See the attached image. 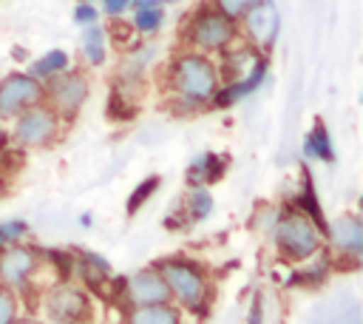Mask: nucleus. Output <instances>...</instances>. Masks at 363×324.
<instances>
[{
	"label": "nucleus",
	"instance_id": "nucleus-6",
	"mask_svg": "<svg viewBox=\"0 0 363 324\" xmlns=\"http://www.w3.org/2000/svg\"><path fill=\"white\" fill-rule=\"evenodd\" d=\"M230 40H233V20H227L216 9H201L193 17V23H190L193 45H199L204 51H216V48H224Z\"/></svg>",
	"mask_w": 363,
	"mask_h": 324
},
{
	"label": "nucleus",
	"instance_id": "nucleus-17",
	"mask_svg": "<svg viewBox=\"0 0 363 324\" xmlns=\"http://www.w3.org/2000/svg\"><path fill=\"white\" fill-rule=\"evenodd\" d=\"M82 51H85V60L91 65H102L105 63V34L99 26H88L85 34H82Z\"/></svg>",
	"mask_w": 363,
	"mask_h": 324
},
{
	"label": "nucleus",
	"instance_id": "nucleus-11",
	"mask_svg": "<svg viewBox=\"0 0 363 324\" xmlns=\"http://www.w3.org/2000/svg\"><path fill=\"white\" fill-rule=\"evenodd\" d=\"M37 270V253L31 247H9L0 253V281L3 287H23Z\"/></svg>",
	"mask_w": 363,
	"mask_h": 324
},
{
	"label": "nucleus",
	"instance_id": "nucleus-26",
	"mask_svg": "<svg viewBox=\"0 0 363 324\" xmlns=\"http://www.w3.org/2000/svg\"><path fill=\"white\" fill-rule=\"evenodd\" d=\"M247 324H261V296L252 298V310L247 315Z\"/></svg>",
	"mask_w": 363,
	"mask_h": 324
},
{
	"label": "nucleus",
	"instance_id": "nucleus-23",
	"mask_svg": "<svg viewBox=\"0 0 363 324\" xmlns=\"http://www.w3.org/2000/svg\"><path fill=\"white\" fill-rule=\"evenodd\" d=\"M26 230H28V225H26V222H20V219H14V222H3V225H0V247H6V244H11V242H17Z\"/></svg>",
	"mask_w": 363,
	"mask_h": 324
},
{
	"label": "nucleus",
	"instance_id": "nucleus-22",
	"mask_svg": "<svg viewBox=\"0 0 363 324\" xmlns=\"http://www.w3.org/2000/svg\"><path fill=\"white\" fill-rule=\"evenodd\" d=\"M11 321H17V298L11 287L0 284V324H11Z\"/></svg>",
	"mask_w": 363,
	"mask_h": 324
},
{
	"label": "nucleus",
	"instance_id": "nucleus-8",
	"mask_svg": "<svg viewBox=\"0 0 363 324\" xmlns=\"http://www.w3.org/2000/svg\"><path fill=\"white\" fill-rule=\"evenodd\" d=\"M122 290L133 307H156V304L170 301V290H167V284L156 267H145V270L133 273Z\"/></svg>",
	"mask_w": 363,
	"mask_h": 324
},
{
	"label": "nucleus",
	"instance_id": "nucleus-32",
	"mask_svg": "<svg viewBox=\"0 0 363 324\" xmlns=\"http://www.w3.org/2000/svg\"><path fill=\"white\" fill-rule=\"evenodd\" d=\"M128 3H130V0H128Z\"/></svg>",
	"mask_w": 363,
	"mask_h": 324
},
{
	"label": "nucleus",
	"instance_id": "nucleus-2",
	"mask_svg": "<svg viewBox=\"0 0 363 324\" xmlns=\"http://www.w3.org/2000/svg\"><path fill=\"white\" fill-rule=\"evenodd\" d=\"M173 88L187 102H207L218 91V71L204 54H184L173 65Z\"/></svg>",
	"mask_w": 363,
	"mask_h": 324
},
{
	"label": "nucleus",
	"instance_id": "nucleus-4",
	"mask_svg": "<svg viewBox=\"0 0 363 324\" xmlns=\"http://www.w3.org/2000/svg\"><path fill=\"white\" fill-rule=\"evenodd\" d=\"M43 97V82H37L31 74H9L0 82V119L20 117L23 111L40 105Z\"/></svg>",
	"mask_w": 363,
	"mask_h": 324
},
{
	"label": "nucleus",
	"instance_id": "nucleus-24",
	"mask_svg": "<svg viewBox=\"0 0 363 324\" xmlns=\"http://www.w3.org/2000/svg\"><path fill=\"white\" fill-rule=\"evenodd\" d=\"M326 276V264H315V267H309V270H303V273H295L292 279H289V284H318L320 279Z\"/></svg>",
	"mask_w": 363,
	"mask_h": 324
},
{
	"label": "nucleus",
	"instance_id": "nucleus-14",
	"mask_svg": "<svg viewBox=\"0 0 363 324\" xmlns=\"http://www.w3.org/2000/svg\"><path fill=\"white\" fill-rule=\"evenodd\" d=\"M62 71H68V54L65 51H60V48H54V51H48V54H43L37 63H34V68H31V77L40 82V80H54V77H60Z\"/></svg>",
	"mask_w": 363,
	"mask_h": 324
},
{
	"label": "nucleus",
	"instance_id": "nucleus-7",
	"mask_svg": "<svg viewBox=\"0 0 363 324\" xmlns=\"http://www.w3.org/2000/svg\"><path fill=\"white\" fill-rule=\"evenodd\" d=\"M57 134V114L51 108H43V105H34L28 111H23L17 117V125H14V139L20 145H28V148H37V145H45L51 142Z\"/></svg>",
	"mask_w": 363,
	"mask_h": 324
},
{
	"label": "nucleus",
	"instance_id": "nucleus-3",
	"mask_svg": "<svg viewBox=\"0 0 363 324\" xmlns=\"http://www.w3.org/2000/svg\"><path fill=\"white\" fill-rule=\"evenodd\" d=\"M275 242L281 247V253L292 261H303L309 256H315L320 250V236H318V227L301 213V210H292L286 216L278 219L275 225Z\"/></svg>",
	"mask_w": 363,
	"mask_h": 324
},
{
	"label": "nucleus",
	"instance_id": "nucleus-29",
	"mask_svg": "<svg viewBox=\"0 0 363 324\" xmlns=\"http://www.w3.org/2000/svg\"><path fill=\"white\" fill-rule=\"evenodd\" d=\"M79 222H82V227H91V222H94V219H91L88 213H82V219H79Z\"/></svg>",
	"mask_w": 363,
	"mask_h": 324
},
{
	"label": "nucleus",
	"instance_id": "nucleus-27",
	"mask_svg": "<svg viewBox=\"0 0 363 324\" xmlns=\"http://www.w3.org/2000/svg\"><path fill=\"white\" fill-rule=\"evenodd\" d=\"M125 6H130V3H128V0H105V11H108V14H122Z\"/></svg>",
	"mask_w": 363,
	"mask_h": 324
},
{
	"label": "nucleus",
	"instance_id": "nucleus-30",
	"mask_svg": "<svg viewBox=\"0 0 363 324\" xmlns=\"http://www.w3.org/2000/svg\"><path fill=\"white\" fill-rule=\"evenodd\" d=\"M11 324H37V321H31V318H23V321H11Z\"/></svg>",
	"mask_w": 363,
	"mask_h": 324
},
{
	"label": "nucleus",
	"instance_id": "nucleus-31",
	"mask_svg": "<svg viewBox=\"0 0 363 324\" xmlns=\"http://www.w3.org/2000/svg\"><path fill=\"white\" fill-rule=\"evenodd\" d=\"M0 145H3V131H0Z\"/></svg>",
	"mask_w": 363,
	"mask_h": 324
},
{
	"label": "nucleus",
	"instance_id": "nucleus-21",
	"mask_svg": "<svg viewBox=\"0 0 363 324\" xmlns=\"http://www.w3.org/2000/svg\"><path fill=\"white\" fill-rule=\"evenodd\" d=\"M216 3V11L218 14H224L227 20H238V17H244L252 6H258L261 0H213Z\"/></svg>",
	"mask_w": 363,
	"mask_h": 324
},
{
	"label": "nucleus",
	"instance_id": "nucleus-13",
	"mask_svg": "<svg viewBox=\"0 0 363 324\" xmlns=\"http://www.w3.org/2000/svg\"><path fill=\"white\" fill-rule=\"evenodd\" d=\"M128 324H182L179 310L170 304H156V307H133L128 313Z\"/></svg>",
	"mask_w": 363,
	"mask_h": 324
},
{
	"label": "nucleus",
	"instance_id": "nucleus-20",
	"mask_svg": "<svg viewBox=\"0 0 363 324\" xmlns=\"http://www.w3.org/2000/svg\"><path fill=\"white\" fill-rule=\"evenodd\" d=\"M162 20H164L162 9H136V14H133V28L150 34V31H156V28L162 26Z\"/></svg>",
	"mask_w": 363,
	"mask_h": 324
},
{
	"label": "nucleus",
	"instance_id": "nucleus-9",
	"mask_svg": "<svg viewBox=\"0 0 363 324\" xmlns=\"http://www.w3.org/2000/svg\"><path fill=\"white\" fill-rule=\"evenodd\" d=\"M244 31L252 43V48L269 51L278 37V9L272 0H261L244 14Z\"/></svg>",
	"mask_w": 363,
	"mask_h": 324
},
{
	"label": "nucleus",
	"instance_id": "nucleus-28",
	"mask_svg": "<svg viewBox=\"0 0 363 324\" xmlns=\"http://www.w3.org/2000/svg\"><path fill=\"white\" fill-rule=\"evenodd\" d=\"M130 3H133V9H159L167 0H130Z\"/></svg>",
	"mask_w": 363,
	"mask_h": 324
},
{
	"label": "nucleus",
	"instance_id": "nucleus-12",
	"mask_svg": "<svg viewBox=\"0 0 363 324\" xmlns=\"http://www.w3.org/2000/svg\"><path fill=\"white\" fill-rule=\"evenodd\" d=\"M329 236H332V242H335V247H337L340 253L360 256V250H363V225H360L357 216H340V219L332 225Z\"/></svg>",
	"mask_w": 363,
	"mask_h": 324
},
{
	"label": "nucleus",
	"instance_id": "nucleus-16",
	"mask_svg": "<svg viewBox=\"0 0 363 324\" xmlns=\"http://www.w3.org/2000/svg\"><path fill=\"white\" fill-rule=\"evenodd\" d=\"M303 156H306V159H323V162H332V159H335V151H332V142H329V134H326L323 122H315L312 134L306 136V142H303Z\"/></svg>",
	"mask_w": 363,
	"mask_h": 324
},
{
	"label": "nucleus",
	"instance_id": "nucleus-25",
	"mask_svg": "<svg viewBox=\"0 0 363 324\" xmlns=\"http://www.w3.org/2000/svg\"><path fill=\"white\" fill-rule=\"evenodd\" d=\"M74 20H77L79 26H94V20H96V9H94L91 3H79V6L74 9Z\"/></svg>",
	"mask_w": 363,
	"mask_h": 324
},
{
	"label": "nucleus",
	"instance_id": "nucleus-19",
	"mask_svg": "<svg viewBox=\"0 0 363 324\" xmlns=\"http://www.w3.org/2000/svg\"><path fill=\"white\" fill-rule=\"evenodd\" d=\"M162 185V179L159 176H147L145 182H139L136 188H133V193H130V199H128V213H133V210H139L153 193H156V188Z\"/></svg>",
	"mask_w": 363,
	"mask_h": 324
},
{
	"label": "nucleus",
	"instance_id": "nucleus-15",
	"mask_svg": "<svg viewBox=\"0 0 363 324\" xmlns=\"http://www.w3.org/2000/svg\"><path fill=\"white\" fill-rule=\"evenodd\" d=\"M221 168H224V162H221L216 153H199V156L193 159L187 176H190L193 185H204V182H216V179L221 176Z\"/></svg>",
	"mask_w": 363,
	"mask_h": 324
},
{
	"label": "nucleus",
	"instance_id": "nucleus-18",
	"mask_svg": "<svg viewBox=\"0 0 363 324\" xmlns=\"http://www.w3.org/2000/svg\"><path fill=\"white\" fill-rule=\"evenodd\" d=\"M187 210H190V219H193V222L207 219L210 210H213V196H210L204 188H196V190L190 193V199H187Z\"/></svg>",
	"mask_w": 363,
	"mask_h": 324
},
{
	"label": "nucleus",
	"instance_id": "nucleus-10",
	"mask_svg": "<svg viewBox=\"0 0 363 324\" xmlns=\"http://www.w3.org/2000/svg\"><path fill=\"white\" fill-rule=\"evenodd\" d=\"M45 307L57 324H79V318H85L88 313V296L71 284H60L48 293Z\"/></svg>",
	"mask_w": 363,
	"mask_h": 324
},
{
	"label": "nucleus",
	"instance_id": "nucleus-1",
	"mask_svg": "<svg viewBox=\"0 0 363 324\" xmlns=\"http://www.w3.org/2000/svg\"><path fill=\"white\" fill-rule=\"evenodd\" d=\"M156 270L164 279L170 298H179L184 310H190V313L207 310L210 284H207V276L199 264H193L190 259H164Z\"/></svg>",
	"mask_w": 363,
	"mask_h": 324
},
{
	"label": "nucleus",
	"instance_id": "nucleus-5",
	"mask_svg": "<svg viewBox=\"0 0 363 324\" xmlns=\"http://www.w3.org/2000/svg\"><path fill=\"white\" fill-rule=\"evenodd\" d=\"M43 94H48L54 114L74 117L88 97V82L79 71H62L60 77L48 80V88H43Z\"/></svg>",
	"mask_w": 363,
	"mask_h": 324
}]
</instances>
